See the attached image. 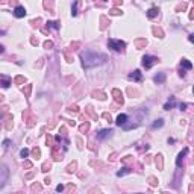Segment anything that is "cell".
Listing matches in <instances>:
<instances>
[{
    "label": "cell",
    "mask_w": 194,
    "mask_h": 194,
    "mask_svg": "<svg viewBox=\"0 0 194 194\" xmlns=\"http://www.w3.org/2000/svg\"><path fill=\"white\" fill-rule=\"evenodd\" d=\"M81 59H82V65L85 68H93V67H99L105 64L108 61V56L105 53H99V52H94V50H85L81 53Z\"/></svg>",
    "instance_id": "1"
},
{
    "label": "cell",
    "mask_w": 194,
    "mask_h": 194,
    "mask_svg": "<svg viewBox=\"0 0 194 194\" xmlns=\"http://www.w3.org/2000/svg\"><path fill=\"white\" fill-rule=\"evenodd\" d=\"M108 47L112 49V50H115V52H125L126 49V42L125 41H121V40H108Z\"/></svg>",
    "instance_id": "2"
},
{
    "label": "cell",
    "mask_w": 194,
    "mask_h": 194,
    "mask_svg": "<svg viewBox=\"0 0 194 194\" xmlns=\"http://www.w3.org/2000/svg\"><path fill=\"white\" fill-rule=\"evenodd\" d=\"M155 64H158V58L156 56H152V55H144L143 56V65L149 70V68H152Z\"/></svg>",
    "instance_id": "3"
},
{
    "label": "cell",
    "mask_w": 194,
    "mask_h": 194,
    "mask_svg": "<svg viewBox=\"0 0 194 194\" xmlns=\"http://www.w3.org/2000/svg\"><path fill=\"white\" fill-rule=\"evenodd\" d=\"M127 121H129V115H127V114H120V115L117 117V120H115V125L125 129L127 126Z\"/></svg>",
    "instance_id": "4"
},
{
    "label": "cell",
    "mask_w": 194,
    "mask_h": 194,
    "mask_svg": "<svg viewBox=\"0 0 194 194\" xmlns=\"http://www.w3.org/2000/svg\"><path fill=\"white\" fill-rule=\"evenodd\" d=\"M129 81H134V82H141L143 81V73H141V70H134L129 76H127Z\"/></svg>",
    "instance_id": "5"
},
{
    "label": "cell",
    "mask_w": 194,
    "mask_h": 194,
    "mask_svg": "<svg viewBox=\"0 0 194 194\" xmlns=\"http://www.w3.org/2000/svg\"><path fill=\"white\" fill-rule=\"evenodd\" d=\"M14 15L17 17V18H23V17L26 15V8L18 5V6H15V9H14Z\"/></svg>",
    "instance_id": "6"
},
{
    "label": "cell",
    "mask_w": 194,
    "mask_h": 194,
    "mask_svg": "<svg viewBox=\"0 0 194 194\" xmlns=\"http://www.w3.org/2000/svg\"><path fill=\"white\" fill-rule=\"evenodd\" d=\"M111 134H112V129H102L97 134V139H105V138L111 137Z\"/></svg>",
    "instance_id": "7"
},
{
    "label": "cell",
    "mask_w": 194,
    "mask_h": 194,
    "mask_svg": "<svg viewBox=\"0 0 194 194\" xmlns=\"http://www.w3.org/2000/svg\"><path fill=\"white\" fill-rule=\"evenodd\" d=\"M188 153V149H183V152H181L179 153V156H178V159H176V165L178 167H181L182 165V159H183V156Z\"/></svg>",
    "instance_id": "8"
},
{
    "label": "cell",
    "mask_w": 194,
    "mask_h": 194,
    "mask_svg": "<svg viewBox=\"0 0 194 194\" xmlns=\"http://www.w3.org/2000/svg\"><path fill=\"white\" fill-rule=\"evenodd\" d=\"M158 12H159V9L153 6V8H150V9L147 11V17H149V18H155V17L158 15Z\"/></svg>",
    "instance_id": "9"
},
{
    "label": "cell",
    "mask_w": 194,
    "mask_h": 194,
    "mask_svg": "<svg viewBox=\"0 0 194 194\" xmlns=\"http://www.w3.org/2000/svg\"><path fill=\"white\" fill-rule=\"evenodd\" d=\"M174 105H176V100H174V97H171V99L164 105V109H171V108L174 106Z\"/></svg>",
    "instance_id": "10"
},
{
    "label": "cell",
    "mask_w": 194,
    "mask_h": 194,
    "mask_svg": "<svg viewBox=\"0 0 194 194\" xmlns=\"http://www.w3.org/2000/svg\"><path fill=\"white\" fill-rule=\"evenodd\" d=\"M182 67H183L185 70H191V68H193V64L190 62V61H187V59H183V61H182V62H181V68H182Z\"/></svg>",
    "instance_id": "11"
},
{
    "label": "cell",
    "mask_w": 194,
    "mask_h": 194,
    "mask_svg": "<svg viewBox=\"0 0 194 194\" xmlns=\"http://www.w3.org/2000/svg\"><path fill=\"white\" fill-rule=\"evenodd\" d=\"M155 82H158V84H162L164 81H165V74L164 73H161V74H158V76H155V79H153Z\"/></svg>",
    "instance_id": "12"
},
{
    "label": "cell",
    "mask_w": 194,
    "mask_h": 194,
    "mask_svg": "<svg viewBox=\"0 0 194 194\" xmlns=\"http://www.w3.org/2000/svg\"><path fill=\"white\" fill-rule=\"evenodd\" d=\"M127 173H130V170L127 169V167H123L120 171H117V176L120 178V176H125V174H127Z\"/></svg>",
    "instance_id": "13"
},
{
    "label": "cell",
    "mask_w": 194,
    "mask_h": 194,
    "mask_svg": "<svg viewBox=\"0 0 194 194\" xmlns=\"http://www.w3.org/2000/svg\"><path fill=\"white\" fill-rule=\"evenodd\" d=\"M2 81H3V86H5V88L9 86L11 81H9V77H8V76H2Z\"/></svg>",
    "instance_id": "14"
},
{
    "label": "cell",
    "mask_w": 194,
    "mask_h": 194,
    "mask_svg": "<svg viewBox=\"0 0 194 194\" xmlns=\"http://www.w3.org/2000/svg\"><path fill=\"white\" fill-rule=\"evenodd\" d=\"M162 125H164V121L159 118V120H156V121L153 123V125H152V127H153V129H156V127H161Z\"/></svg>",
    "instance_id": "15"
},
{
    "label": "cell",
    "mask_w": 194,
    "mask_h": 194,
    "mask_svg": "<svg viewBox=\"0 0 194 194\" xmlns=\"http://www.w3.org/2000/svg\"><path fill=\"white\" fill-rule=\"evenodd\" d=\"M47 28H53V29H58V28H59V23H56V21H49V23H47Z\"/></svg>",
    "instance_id": "16"
},
{
    "label": "cell",
    "mask_w": 194,
    "mask_h": 194,
    "mask_svg": "<svg viewBox=\"0 0 194 194\" xmlns=\"http://www.w3.org/2000/svg\"><path fill=\"white\" fill-rule=\"evenodd\" d=\"M2 169H3V179H2V185H5V182H6V174H8V169H6V165H3Z\"/></svg>",
    "instance_id": "17"
},
{
    "label": "cell",
    "mask_w": 194,
    "mask_h": 194,
    "mask_svg": "<svg viewBox=\"0 0 194 194\" xmlns=\"http://www.w3.org/2000/svg\"><path fill=\"white\" fill-rule=\"evenodd\" d=\"M20 156L21 158H28L29 156V150H28V149H23V150L20 152Z\"/></svg>",
    "instance_id": "18"
},
{
    "label": "cell",
    "mask_w": 194,
    "mask_h": 194,
    "mask_svg": "<svg viewBox=\"0 0 194 194\" xmlns=\"http://www.w3.org/2000/svg\"><path fill=\"white\" fill-rule=\"evenodd\" d=\"M77 6H79V2H76V3H74V6L72 8V14H73V15H76V14H77Z\"/></svg>",
    "instance_id": "19"
},
{
    "label": "cell",
    "mask_w": 194,
    "mask_h": 194,
    "mask_svg": "<svg viewBox=\"0 0 194 194\" xmlns=\"http://www.w3.org/2000/svg\"><path fill=\"white\" fill-rule=\"evenodd\" d=\"M64 190V185H58L56 187V191H62Z\"/></svg>",
    "instance_id": "20"
},
{
    "label": "cell",
    "mask_w": 194,
    "mask_h": 194,
    "mask_svg": "<svg viewBox=\"0 0 194 194\" xmlns=\"http://www.w3.org/2000/svg\"><path fill=\"white\" fill-rule=\"evenodd\" d=\"M179 108H181V109H185V108H187V103H181Z\"/></svg>",
    "instance_id": "21"
},
{
    "label": "cell",
    "mask_w": 194,
    "mask_h": 194,
    "mask_svg": "<svg viewBox=\"0 0 194 194\" xmlns=\"http://www.w3.org/2000/svg\"><path fill=\"white\" fill-rule=\"evenodd\" d=\"M188 40H190L191 42H194V33H191V35H190V37H188Z\"/></svg>",
    "instance_id": "22"
},
{
    "label": "cell",
    "mask_w": 194,
    "mask_h": 194,
    "mask_svg": "<svg viewBox=\"0 0 194 194\" xmlns=\"http://www.w3.org/2000/svg\"><path fill=\"white\" fill-rule=\"evenodd\" d=\"M193 93H194V88H193Z\"/></svg>",
    "instance_id": "23"
}]
</instances>
